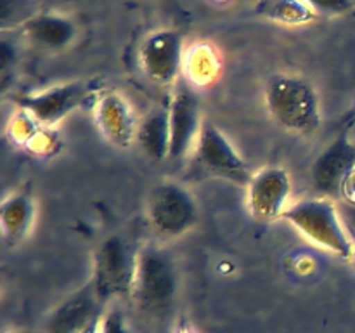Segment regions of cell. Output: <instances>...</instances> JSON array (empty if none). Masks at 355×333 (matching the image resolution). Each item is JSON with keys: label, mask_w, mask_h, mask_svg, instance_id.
I'll return each instance as SVG.
<instances>
[{"label": "cell", "mask_w": 355, "mask_h": 333, "mask_svg": "<svg viewBox=\"0 0 355 333\" xmlns=\"http://www.w3.org/2000/svg\"><path fill=\"white\" fill-rule=\"evenodd\" d=\"M340 196L345 201H349L350 205H355V169L349 173V177H347L345 182H343Z\"/></svg>", "instance_id": "7402d4cb"}, {"label": "cell", "mask_w": 355, "mask_h": 333, "mask_svg": "<svg viewBox=\"0 0 355 333\" xmlns=\"http://www.w3.org/2000/svg\"><path fill=\"white\" fill-rule=\"evenodd\" d=\"M23 33L35 47L58 52L73 44L76 38V24L62 14L40 12L24 21Z\"/></svg>", "instance_id": "5bb4252c"}, {"label": "cell", "mask_w": 355, "mask_h": 333, "mask_svg": "<svg viewBox=\"0 0 355 333\" xmlns=\"http://www.w3.org/2000/svg\"><path fill=\"white\" fill-rule=\"evenodd\" d=\"M9 333H30V332H9Z\"/></svg>", "instance_id": "4316f807"}, {"label": "cell", "mask_w": 355, "mask_h": 333, "mask_svg": "<svg viewBox=\"0 0 355 333\" xmlns=\"http://www.w3.org/2000/svg\"><path fill=\"white\" fill-rule=\"evenodd\" d=\"M315 12L326 14V16H336L347 10L354 9L355 0H305Z\"/></svg>", "instance_id": "44dd1931"}, {"label": "cell", "mask_w": 355, "mask_h": 333, "mask_svg": "<svg viewBox=\"0 0 355 333\" xmlns=\"http://www.w3.org/2000/svg\"><path fill=\"white\" fill-rule=\"evenodd\" d=\"M177 333H194V332H193V330H189V328H180Z\"/></svg>", "instance_id": "d4e9b609"}, {"label": "cell", "mask_w": 355, "mask_h": 333, "mask_svg": "<svg viewBox=\"0 0 355 333\" xmlns=\"http://www.w3.org/2000/svg\"><path fill=\"white\" fill-rule=\"evenodd\" d=\"M350 262H352V264H354V266H355V246H354V252H352V257H350Z\"/></svg>", "instance_id": "484cf974"}, {"label": "cell", "mask_w": 355, "mask_h": 333, "mask_svg": "<svg viewBox=\"0 0 355 333\" xmlns=\"http://www.w3.org/2000/svg\"><path fill=\"white\" fill-rule=\"evenodd\" d=\"M137 255L139 250L120 234H110L99 243L94 253L90 283L103 304L132 297L137 273Z\"/></svg>", "instance_id": "277c9868"}, {"label": "cell", "mask_w": 355, "mask_h": 333, "mask_svg": "<svg viewBox=\"0 0 355 333\" xmlns=\"http://www.w3.org/2000/svg\"><path fill=\"white\" fill-rule=\"evenodd\" d=\"M103 90V82L97 78L73 80L35 94H17L12 97V103L17 110L30 113L42 125L54 127L73 111L94 106Z\"/></svg>", "instance_id": "8992f818"}, {"label": "cell", "mask_w": 355, "mask_h": 333, "mask_svg": "<svg viewBox=\"0 0 355 333\" xmlns=\"http://www.w3.org/2000/svg\"><path fill=\"white\" fill-rule=\"evenodd\" d=\"M139 148L153 162L168 158L170 153V114L168 106L153 108L139 120Z\"/></svg>", "instance_id": "2e32d148"}, {"label": "cell", "mask_w": 355, "mask_h": 333, "mask_svg": "<svg viewBox=\"0 0 355 333\" xmlns=\"http://www.w3.org/2000/svg\"><path fill=\"white\" fill-rule=\"evenodd\" d=\"M266 106L281 127L295 134L311 135L321 125L319 94L302 75H274L266 87Z\"/></svg>", "instance_id": "6da1fadb"}, {"label": "cell", "mask_w": 355, "mask_h": 333, "mask_svg": "<svg viewBox=\"0 0 355 333\" xmlns=\"http://www.w3.org/2000/svg\"><path fill=\"white\" fill-rule=\"evenodd\" d=\"M184 42L175 30H158L139 47V65L153 83L170 87L177 83L184 65Z\"/></svg>", "instance_id": "ba28073f"}, {"label": "cell", "mask_w": 355, "mask_h": 333, "mask_svg": "<svg viewBox=\"0 0 355 333\" xmlns=\"http://www.w3.org/2000/svg\"><path fill=\"white\" fill-rule=\"evenodd\" d=\"M290 173L283 166H267L253 173L248 184V210L259 222H274L283 219L290 207Z\"/></svg>", "instance_id": "30bf717a"}, {"label": "cell", "mask_w": 355, "mask_h": 333, "mask_svg": "<svg viewBox=\"0 0 355 333\" xmlns=\"http://www.w3.org/2000/svg\"><path fill=\"white\" fill-rule=\"evenodd\" d=\"M283 219L290 222L304 238L335 253L343 260H350L354 252L352 239L345 231L335 203L329 198H305L290 205Z\"/></svg>", "instance_id": "3957f363"}, {"label": "cell", "mask_w": 355, "mask_h": 333, "mask_svg": "<svg viewBox=\"0 0 355 333\" xmlns=\"http://www.w3.org/2000/svg\"><path fill=\"white\" fill-rule=\"evenodd\" d=\"M103 307L104 304L89 281L49 312L42 333H80L92 319L103 314Z\"/></svg>", "instance_id": "4fadbf2b"}, {"label": "cell", "mask_w": 355, "mask_h": 333, "mask_svg": "<svg viewBox=\"0 0 355 333\" xmlns=\"http://www.w3.org/2000/svg\"><path fill=\"white\" fill-rule=\"evenodd\" d=\"M23 148L35 156L51 158V156H55L61 151L62 141L61 135H59V132L54 127L40 123Z\"/></svg>", "instance_id": "d6986e66"}, {"label": "cell", "mask_w": 355, "mask_h": 333, "mask_svg": "<svg viewBox=\"0 0 355 333\" xmlns=\"http://www.w3.org/2000/svg\"><path fill=\"white\" fill-rule=\"evenodd\" d=\"M255 12L276 23L295 26L311 23L318 16V12L305 0H259Z\"/></svg>", "instance_id": "ac0fdd59"}, {"label": "cell", "mask_w": 355, "mask_h": 333, "mask_svg": "<svg viewBox=\"0 0 355 333\" xmlns=\"http://www.w3.org/2000/svg\"><path fill=\"white\" fill-rule=\"evenodd\" d=\"M103 316V314H101ZM101 316H97L96 319H92V321L89 323V325L85 326V328L82 330L80 333H99V325H101Z\"/></svg>", "instance_id": "603a6c76"}, {"label": "cell", "mask_w": 355, "mask_h": 333, "mask_svg": "<svg viewBox=\"0 0 355 333\" xmlns=\"http://www.w3.org/2000/svg\"><path fill=\"white\" fill-rule=\"evenodd\" d=\"M35 215H37V203L30 191H17L2 201L0 224H2L3 238L9 245H17L30 234Z\"/></svg>", "instance_id": "9a60e30c"}, {"label": "cell", "mask_w": 355, "mask_h": 333, "mask_svg": "<svg viewBox=\"0 0 355 333\" xmlns=\"http://www.w3.org/2000/svg\"><path fill=\"white\" fill-rule=\"evenodd\" d=\"M99 333H132V330L128 326L127 316L118 307H113L104 311L101 316Z\"/></svg>", "instance_id": "ffe728a7"}, {"label": "cell", "mask_w": 355, "mask_h": 333, "mask_svg": "<svg viewBox=\"0 0 355 333\" xmlns=\"http://www.w3.org/2000/svg\"><path fill=\"white\" fill-rule=\"evenodd\" d=\"M349 123H355V110L352 111V113H350V117H349Z\"/></svg>", "instance_id": "cb8c5ba5"}, {"label": "cell", "mask_w": 355, "mask_h": 333, "mask_svg": "<svg viewBox=\"0 0 355 333\" xmlns=\"http://www.w3.org/2000/svg\"><path fill=\"white\" fill-rule=\"evenodd\" d=\"M215 2H227V0H215Z\"/></svg>", "instance_id": "83f0119b"}, {"label": "cell", "mask_w": 355, "mask_h": 333, "mask_svg": "<svg viewBox=\"0 0 355 333\" xmlns=\"http://www.w3.org/2000/svg\"><path fill=\"white\" fill-rule=\"evenodd\" d=\"M355 169V144L350 141L349 130H343L331 144L322 149L312 163L311 179L315 191L326 198L340 196L342 186Z\"/></svg>", "instance_id": "7c38bea8"}, {"label": "cell", "mask_w": 355, "mask_h": 333, "mask_svg": "<svg viewBox=\"0 0 355 333\" xmlns=\"http://www.w3.org/2000/svg\"><path fill=\"white\" fill-rule=\"evenodd\" d=\"M182 71L193 87L211 85L222 71V59L217 49L208 42L191 45L184 54Z\"/></svg>", "instance_id": "e0dca14e"}, {"label": "cell", "mask_w": 355, "mask_h": 333, "mask_svg": "<svg viewBox=\"0 0 355 333\" xmlns=\"http://www.w3.org/2000/svg\"><path fill=\"white\" fill-rule=\"evenodd\" d=\"M194 162L203 172L238 182L241 186H248L253 177L248 163L236 151L227 135L208 120H205L201 127L194 148Z\"/></svg>", "instance_id": "52a82bcc"}, {"label": "cell", "mask_w": 355, "mask_h": 333, "mask_svg": "<svg viewBox=\"0 0 355 333\" xmlns=\"http://www.w3.org/2000/svg\"><path fill=\"white\" fill-rule=\"evenodd\" d=\"M94 120L110 144L127 149L137 141L139 120L125 96L114 90H103L94 104Z\"/></svg>", "instance_id": "8fae6325"}, {"label": "cell", "mask_w": 355, "mask_h": 333, "mask_svg": "<svg viewBox=\"0 0 355 333\" xmlns=\"http://www.w3.org/2000/svg\"><path fill=\"white\" fill-rule=\"evenodd\" d=\"M170 114V153L168 160L179 162L196 148L203 120L200 113V99L191 85L175 87L168 104Z\"/></svg>", "instance_id": "9c48e42d"}, {"label": "cell", "mask_w": 355, "mask_h": 333, "mask_svg": "<svg viewBox=\"0 0 355 333\" xmlns=\"http://www.w3.org/2000/svg\"><path fill=\"white\" fill-rule=\"evenodd\" d=\"M146 217L159 238L175 239L196 228L200 207L184 184L162 180L151 187L146 200Z\"/></svg>", "instance_id": "5b68a950"}, {"label": "cell", "mask_w": 355, "mask_h": 333, "mask_svg": "<svg viewBox=\"0 0 355 333\" xmlns=\"http://www.w3.org/2000/svg\"><path fill=\"white\" fill-rule=\"evenodd\" d=\"M179 293V271L165 248L148 243L139 248L134 300L151 316H163L173 307Z\"/></svg>", "instance_id": "7a4b0ae2"}]
</instances>
